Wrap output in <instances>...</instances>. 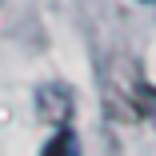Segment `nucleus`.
<instances>
[{"mask_svg":"<svg viewBox=\"0 0 156 156\" xmlns=\"http://www.w3.org/2000/svg\"><path fill=\"white\" fill-rule=\"evenodd\" d=\"M72 108H76V96H72L68 84H40V88H36V112H40L48 124H56V128L68 124Z\"/></svg>","mask_w":156,"mask_h":156,"instance_id":"nucleus-1","label":"nucleus"},{"mask_svg":"<svg viewBox=\"0 0 156 156\" xmlns=\"http://www.w3.org/2000/svg\"><path fill=\"white\" fill-rule=\"evenodd\" d=\"M40 156H84V152H80V136L68 128V124H60L56 136L40 148Z\"/></svg>","mask_w":156,"mask_h":156,"instance_id":"nucleus-2","label":"nucleus"},{"mask_svg":"<svg viewBox=\"0 0 156 156\" xmlns=\"http://www.w3.org/2000/svg\"><path fill=\"white\" fill-rule=\"evenodd\" d=\"M144 4H156V0H144Z\"/></svg>","mask_w":156,"mask_h":156,"instance_id":"nucleus-3","label":"nucleus"}]
</instances>
